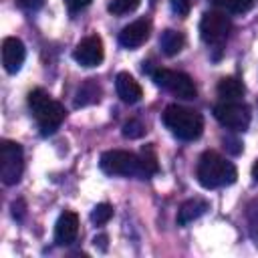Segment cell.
<instances>
[{
  "mask_svg": "<svg viewBox=\"0 0 258 258\" xmlns=\"http://www.w3.org/2000/svg\"><path fill=\"white\" fill-rule=\"evenodd\" d=\"M196 177L200 181L202 187L206 189H216V187H224L236 181L238 171L234 167L232 161H228L226 157H222L216 151H204L198 167H196Z\"/></svg>",
  "mask_w": 258,
  "mask_h": 258,
  "instance_id": "cell-1",
  "label": "cell"
},
{
  "mask_svg": "<svg viewBox=\"0 0 258 258\" xmlns=\"http://www.w3.org/2000/svg\"><path fill=\"white\" fill-rule=\"evenodd\" d=\"M28 107H30L42 135H52L58 129V125L64 121V115H67L64 107L42 89H34L28 93Z\"/></svg>",
  "mask_w": 258,
  "mask_h": 258,
  "instance_id": "cell-2",
  "label": "cell"
},
{
  "mask_svg": "<svg viewBox=\"0 0 258 258\" xmlns=\"http://www.w3.org/2000/svg\"><path fill=\"white\" fill-rule=\"evenodd\" d=\"M165 127L183 141H194L204 131V119L198 111L185 109L181 105H167L163 111Z\"/></svg>",
  "mask_w": 258,
  "mask_h": 258,
  "instance_id": "cell-3",
  "label": "cell"
},
{
  "mask_svg": "<svg viewBox=\"0 0 258 258\" xmlns=\"http://www.w3.org/2000/svg\"><path fill=\"white\" fill-rule=\"evenodd\" d=\"M99 165L109 175H125V177H141V179H145L141 157L131 153V151L109 149V151H105L101 155Z\"/></svg>",
  "mask_w": 258,
  "mask_h": 258,
  "instance_id": "cell-4",
  "label": "cell"
},
{
  "mask_svg": "<svg viewBox=\"0 0 258 258\" xmlns=\"http://www.w3.org/2000/svg\"><path fill=\"white\" fill-rule=\"evenodd\" d=\"M151 79L155 81V85L163 87L165 91H169L171 95L179 97V99H196L198 97V89L191 81L189 75L181 73V71H171V69H155L151 71Z\"/></svg>",
  "mask_w": 258,
  "mask_h": 258,
  "instance_id": "cell-5",
  "label": "cell"
},
{
  "mask_svg": "<svg viewBox=\"0 0 258 258\" xmlns=\"http://www.w3.org/2000/svg\"><path fill=\"white\" fill-rule=\"evenodd\" d=\"M24 171V153L16 141L4 139L0 143V177L4 185H14L20 181Z\"/></svg>",
  "mask_w": 258,
  "mask_h": 258,
  "instance_id": "cell-6",
  "label": "cell"
},
{
  "mask_svg": "<svg viewBox=\"0 0 258 258\" xmlns=\"http://www.w3.org/2000/svg\"><path fill=\"white\" fill-rule=\"evenodd\" d=\"M214 117L218 119L222 127L232 129V131H246L252 119L248 105L240 101H220L214 107Z\"/></svg>",
  "mask_w": 258,
  "mask_h": 258,
  "instance_id": "cell-7",
  "label": "cell"
},
{
  "mask_svg": "<svg viewBox=\"0 0 258 258\" xmlns=\"http://www.w3.org/2000/svg\"><path fill=\"white\" fill-rule=\"evenodd\" d=\"M230 28H232L230 18L226 16V12H220V10L206 12L200 20V36L208 44H222Z\"/></svg>",
  "mask_w": 258,
  "mask_h": 258,
  "instance_id": "cell-8",
  "label": "cell"
},
{
  "mask_svg": "<svg viewBox=\"0 0 258 258\" xmlns=\"http://www.w3.org/2000/svg\"><path fill=\"white\" fill-rule=\"evenodd\" d=\"M73 58L81 64V67H99L105 58V48H103V40L97 34L85 36L73 50Z\"/></svg>",
  "mask_w": 258,
  "mask_h": 258,
  "instance_id": "cell-9",
  "label": "cell"
},
{
  "mask_svg": "<svg viewBox=\"0 0 258 258\" xmlns=\"http://www.w3.org/2000/svg\"><path fill=\"white\" fill-rule=\"evenodd\" d=\"M26 58V48H24V42L16 36H6L2 40V64H4V71L14 75L20 71L22 62Z\"/></svg>",
  "mask_w": 258,
  "mask_h": 258,
  "instance_id": "cell-10",
  "label": "cell"
},
{
  "mask_svg": "<svg viewBox=\"0 0 258 258\" xmlns=\"http://www.w3.org/2000/svg\"><path fill=\"white\" fill-rule=\"evenodd\" d=\"M149 32H151V22L147 18H139V20L127 24L119 32V44L125 48H137L149 38Z\"/></svg>",
  "mask_w": 258,
  "mask_h": 258,
  "instance_id": "cell-11",
  "label": "cell"
},
{
  "mask_svg": "<svg viewBox=\"0 0 258 258\" xmlns=\"http://www.w3.org/2000/svg\"><path fill=\"white\" fill-rule=\"evenodd\" d=\"M79 234V216L75 212H62L54 224V242L58 246H69L77 240Z\"/></svg>",
  "mask_w": 258,
  "mask_h": 258,
  "instance_id": "cell-12",
  "label": "cell"
},
{
  "mask_svg": "<svg viewBox=\"0 0 258 258\" xmlns=\"http://www.w3.org/2000/svg\"><path fill=\"white\" fill-rule=\"evenodd\" d=\"M115 89H117V95L123 103H137L143 97L141 85L129 73H119L115 77Z\"/></svg>",
  "mask_w": 258,
  "mask_h": 258,
  "instance_id": "cell-13",
  "label": "cell"
},
{
  "mask_svg": "<svg viewBox=\"0 0 258 258\" xmlns=\"http://www.w3.org/2000/svg\"><path fill=\"white\" fill-rule=\"evenodd\" d=\"M208 208H210V204H208L206 200H202V198H191V200H187V202H183V204L179 206L175 220H177L179 226H187V224H191L194 220L202 218V216L208 212Z\"/></svg>",
  "mask_w": 258,
  "mask_h": 258,
  "instance_id": "cell-14",
  "label": "cell"
},
{
  "mask_svg": "<svg viewBox=\"0 0 258 258\" xmlns=\"http://www.w3.org/2000/svg\"><path fill=\"white\" fill-rule=\"evenodd\" d=\"M185 44V36L179 32V30H173V28H167L161 32L159 36V48L165 56H175Z\"/></svg>",
  "mask_w": 258,
  "mask_h": 258,
  "instance_id": "cell-15",
  "label": "cell"
},
{
  "mask_svg": "<svg viewBox=\"0 0 258 258\" xmlns=\"http://www.w3.org/2000/svg\"><path fill=\"white\" fill-rule=\"evenodd\" d=\"M99 99H101V87L93 79H87L75 93V107H87L99 103Z\"/></svg>",
  "mask_w": 258,
  "mask_h": 258,
  "instance_id": "cell-16",
  "label": "cell"
},
{
  "mask_svg": "<svg viewBox=\"0 0 258 258\" xmlns=\"http://www.w3.org/2000/svg\"><path fill=\"white\" fill-rule=\"evenodd\" d=\"M216 91H218V97H220L222 101H238V99L244 95V85H242V81L236 79V77H224V79L218 83Z\"/></svg>",
  "mask_w": 258,
  "mask_h": 258,
  "instance_id": "cell-17",
  "label": "cell"
},
{
  "mask_svg": "<svg viewBox=\"0 0 258 258\" xmlns=\"http://www.w3.org/2000/svg\"><path fill=\"white\" fill-rule=\"evenodd\" d=\"M254 2L256 0H212L214 6L230 14H244L254 6Z\"/></svg>",
  "mask_w": 258,
  "mask_h": 258,
  "instance_id": "cell-18",
  "label": "cell"
},
{
  "mask_svg": "<svg viewBox=\"0 0 258 258\" xmlns=\"http://www.w3.org/2000/svg\"><path fill=\"white\" fill-rule=\"evenodd\" d=\"M139 4H141V0H113V2H109L107 10H109L111 14L123 16V14H129V12L137 10Z\"/></svg>",
  "mask_w": 258,
  "mask_h": 258,
  "instance_id": "cell-19",
  "label": "cell"
},
{
  "mask_svg": "<svg viewBox=\"0 0 258 258\" xmlns=\"http://www.w3.org/2000/svg\"><path fill=\"white\" fill-rule=\"evenodd\" d=\"M141 163H143V171H145V179L151 177L153 173H157V157H155V151L151 147H143L141 151Z\"/></svg>",
  "mask_w": 258,
  "mask_h": 258,
  "instance_id": "cell-20",
  "label": "cell"
},
{
  "mask_svg": "<svg viewBox=\"0 0 258 258\" xmlns=\"http://www.w3.org/2000/svg\"><path fill=\"white\" fill-rule=\"evenodd\" d=\"M111 218H113V208L109 204H97L93 208V212H91V222L97 224V226L107 224Z\"/></svg>",
  "mask_w": 258,
  "mask_h": 258,
  "instance_id": "cell-21",
  "label": "cell"
},
{
  "mask_svg": "<svg viewBox=\"0 0 258 258\" xmlns=\"http://www.w3.org/2000/svg\"><path fill=\"white\" fill-rule=\"evenodd\" d=\"M143 133H145V125L139 119H129L123 125V135L129 139H139V137H143Z\"/></svg>",
  "mask_w": 258,
  "mask_h": 258,
  "instance_id": "cell-22",
  "label": "cell"
},
{
  "mask_svg": "<svg viewBox=\"0 0 258 258\" xmlns=\"http://www.w3.org/2000/svg\"><path fill=\"white\" fill-rule=\"evenodd\" d=\"M169 4L177 16H187L191 10V0H169Z\"/></svg>",
  "mask_w": 258,
  "mask_h": 258,
  "instance_id": "cell-23",
  "label": "cell"
},
{
  "mask_svg": "<svg viewBox=\"0 0 258 258\" xmlns=\"http://www.w3.org/2000/svg\"><path fill=\"white\" fill-rule=\"evenodd\" d=\"M91 4V0H64V6L71 10V12H79L83 8H87Z\"/></svg>",
  "mask_w": 258,
  "mask_h": 258,
  "instance_id": "cell-24",
  "label": "cell"
},
{
  "mask_svg": "<svg viewBox=\"0 0 258 258\" xmlns=\"http://www.w3.org/2000/svg\"><path fill=\"white\" fill-rule=\"evenodd\" d=\"M12 216H14L16 220H22V216H24V202H22V200H16V202L12 204Z\"/></svg>",
  "mask_w": 258,
  "mask_h": 258,
  "instance_id": "cell-25",
  "label": "cell"
},
{
  "mask_svg": "<svg viewBox=\"0 0 258 258\" xmlns=\"http://www.w3.org/2000/svg\"><path fill=\"white\" fill-rule=\"evenodd\" d=\"M224 147H228L232 153H240V151H242V145H240V141H236V139H230V137H226V139H224Z\"/></svg>",
  "mask_w": 258,
  "mask_h": 258,
  "instance_id": "cell-26",
  "label": "cell"
},
{
  "mask_svg": "<svg viewBox=\"0 0 258 258\" xmlns=\"http://www.w3.org/2000/svg\"><path fill=\"white\" fill-rule=\"evenodd\" d=\"M18 2H20V6L26 8V10H36V8L42 6L44 0H18Z\"/></svg>",
  "mask_w": 258,
  "mask_h": 258,
  "instance_id": "cell-27",
  "label": "cell"
},
{
  "mask_svg": "<svg viewBox=\"0 0 258 258\" xmlns=\"http://www.w3.org/2000/svg\"><path fill=\"white\" fill-rule=\"evenodd\" d=\"M95 246H99L101 250H107V236L105 234H101V236H95Z\"/></svg>",
  "mask_w": 258,
  "mask_h": 258,
  "instance_id": "cell-28",
  "label": "cell"
},
{
  "mask_svg": "<svg viewBox=\"0 0 258 258\" xmlns=\"http://www.w3.org/2000/svg\"><path fill=\"white\" fill-rule=\"evenodd\" d=\"M252 177H254V181L258 183V159H256L254 165H252Z\"/></svg>",
  "mask_w": 258,
  "mask_h": 258,
  "instance_id": "cell-29",
  "label": "cell"
},
{
  "mask_svg": "<svg viewBox=\"0 0 258 258\" xmlns=\"http://www.w3.org/2000/svg\"><path fill=\"white\" fill-rule=\"evenodd\" d=\"M151 2H155V0H151Z\"/></svg>",
  "mask_w": 258,
  "mask_h": 258,
  "instance_id": "cell-30",
  "label": "cell"
}]
</instances>
